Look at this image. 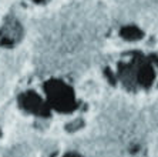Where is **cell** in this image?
<instances>
[]
</instances>
